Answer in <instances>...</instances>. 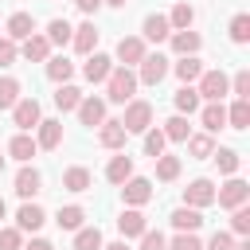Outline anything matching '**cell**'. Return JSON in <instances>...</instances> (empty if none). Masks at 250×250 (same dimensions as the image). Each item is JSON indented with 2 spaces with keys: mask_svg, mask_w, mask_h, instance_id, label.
Here are the masks:
<instances>
[{
  "mask_svg": "<svg viewBox=\"0 0 250 250\" xmlns=\"http://www.w3.org/2000/svg\"><path fill=\"white\" fill-rule=\"evenodd\" d=\"M137 86H141V82H137V74H133L129 66H113L109 78H105V98L117 102V105H125V102H133Z\"/></svg>",
  "mask_w": 250,
  "mask_h": 250,
  "instance_id": "1",
  "label": "cell"
},
{
  "mask_svg": "<svg viewBox=\"0 0 250 250\" xmlns=\"http://www.w3.org/2000/svg\"><path fill=\"white\" fill-rule=\"evenodd\" d=\"M121 129H125V133H145V129H152V105H148V102H141V98L125 102Z\"/></svg>",
  "mask_w": 250,
  "mask_h": 250,
  "instance_id": "2",
  "label": "cell"
},
{
  "mask_svg": "<svg viewBox=\"0 0 250 250\" xmlns=\"http://www.w3.org/2000/svg\"><path fill=\"white\" fill-rule=\"evenodd\" d=\"M195 94H199V98H207V102H223V98L230 94V78H227L223 70H203V74H199Z\"/></svg>",
  "mask_w": 250,
  "mask_h": 250,
  "instance_id": "3",
  "label": "cell"
},
{
  "mask_svg": "<svg viewBox=\"0 0 250 250\" xmlns=\"http://www.w3.org/2000/svg\"><path fill=\"white\" fill-rule=\"evenodd\" d=\"M246 199H250V184H246V180H238V176H230L223 188H215V203H219V207H227V211L242 207Z\"/></svg>",
  "mask_w": 250,
  "mask_h": 250,
  "instance_id": "4",
  "label": "cell"
},
{
  "mask_svg": "<svg viewBox=\"0 0 250 250\" xmlns=\"http://www.w3.org/2000/svg\"><path fill=\"white\" fill-rule=\"evenodd\" d=\"M137 66H141V70H137V82H145V86H160V82H164V74L172 70L164 55H145Z\"/></svg>",
  "mask_w": 250,
  "mask_h": 250,
  "instance_id": "5",
  "label": "cell"
},
{
  "mask_svg": "<svg viewBox=\"0 0 250 250\" xmlns=\"http://www.w3.org/2000/svg\"><path fill=\"white\" fill-rule=\"evenodd\" d=\"M12 121H16V129H20V133L35 129V125L43 121V109H39V102H35V98H20V102L12 105Z\"/></svg>",
  "mask_w": 250,
  "mask_h": 250,
  "instance_id": "6",
  "label": "cell"
},
{
  "mask_svg": "<svg viewBox=\"0 0 250 250\" xmlns=\"http://www.w3.org/2000/svg\"><path fill=\"white\" fill-rule=\"evenodd\" d=\"M215 203V184L211 180H191L188 188H184V207H195V211H203V207H211Z\"/></svg>",
  "mask_w": 250,
  "mask_h": 250,
  "instance_id": "7",
  "label": "cell"
},
{
  "mask_svg": "<svg viewBox=\"0 0 250 250\" xmlns=\"http://www.w3.org/2000/svg\"><path fill=\"white\" fill-rule=\"evenodd\" d=\"M12 191H16V195H20L23 203H31V199H35V195L43 191V176H39V172H35L31 164H23V168L16 172V188H12Z\"/></svg>",
  "mask_w": 250,
  "mask_h": 250,
  "instance_id": "8",
  "label": "cell"
},
{
  "mask_svg": "<svg viewBox=\"0 0 250 250\" xmlns=\"http://www.w3.org/2000/svg\"><path fill=\"white\" fill-rule=\"evenodd\" d=\"M121 199H125L129 207H145V203L152 199V184H148L145 176H129V180L121 184Z\"/></svg>",
  "mask_w": 250,
  "mask_h": 250,
  "instance_id": "9",
  "label": "cell"
},
{
  "mask_svg": "<svg viewBox=\"0 0 250 250\" xmlns=\"http://www.w3.org/2000/svg\"><path fill=\"white\" fill-rule=\"evenodd\" d=\"M145 55H148V51H145V39H141V35H125V39L117 43V66H129V70H133Z\"/></svg>",
  "mask_w": 250,
  "mask_h": 250,
  "instance_id": "10",
  "label": "cell"
},
{
  "mask_svg": "<svg viewBox=\"0 0 250 250\" xmlns=\"http://www.w3.org/2000/svg\"><path fill=\"white\" fill-rule=\"evenodd\" d=\"M117 230H121V238L129 242V238H141L145 230H148V219L141 215V207H129V211H121L117 215Z\"/></svg>",
  "mask_w": 250,
  "mask_h": 250,
  "instance_id": "11",
  "label": "cell"
},
{
  "mask_svg": "<svg viewBox=\"0 0 250 250\" xmlns=\"http://www.w3.org/2000/svg\"><path fill=\"white\" fill-rule=\"evenodd\" d=\"M4 31H8V39H12V43H23V39H31V35H35V20H31L27 12H12V16H8V23H4Z\"/></svg>",
  "mask_w": 250,
  "mask_h": 250,
  "instance_id": "12",
  "label": "cell"
},
{
  "mask_svg": "<svg viewBox=\"0 0 250 250\" xmlns=\"http://www.w3.org/2000/svg\"><path fill=\"white\" fill-rule=\"evenodd\" d=\"M113 66H117V62H113L109 55L94 51V55H86V66H82V74H86V82H105Z\"/></svg>",
  "mask_w": 250,
  "mask_h": 250,
  "instance_id": "13",
  "label": "cell"
},
{
  "mask_svg": "<svg viewBox=\"0 0 250 250\" xmlns=\"http://www.w3.org/2000/svg\"><path fill=\"white\" fill-rule=\"evenodd\" d=\"M35 145L47 148V152L59 148V145H62V121H55V117H51V121H39V125H35Z\"/></svg>",
  "mask_w": 250,
  "mask_h": 250,
  "instance_id": "14",
  "label": "cell"
},
{
  "mask_svg": "<svg viewBox=\"0 0 250 250\" xmlns=\"http://www.w3.org/2000/svg\"><path fill=\"white\" fill-rule=\"evenodd\" d=\"M168 219H172V227H176L180 234H195V230L203 227V211H195V207H176Z\"/></svg>",
  "mask_w": 250,
  "mask_h": 250,
  "instance_id": "15",
  "label": "cell"
},
{
  "mask_svg": "<svg viewBox=\"0 0 250 250\" xmlns=\"http://www.w3.org/2000/svg\"><path fill=\"white\" fill-rule=\"evenodd\" d=\"M98 27H94V20H86L82 27H74V35H70V43H74V51L78 55H94V47H98Z\"/></svg>",
  "mask_w": 250,
  "mask_h": 250,
  "instance_id": "16",
  "label": "cell"
},
{
  "mask_svg": "<svg viewBox=\"0 0 250 250\" xmlns=\"http://www.w3.org/2000/svg\"><path fill=\"white\" fill-rule=\"evenodd\" d=\"M20 55H23L27 62H47V59H51V43H47V35L35 31L31 39H23V43H20Z\"/></svg>",
  "mask_w": 250,
  "mask_h": 250,
  "instance_id": "17",
  "label": "cell"
},
{
  "mask_svg": "<svg viewBox=\"0 0 250 250\" xmlns=\"http://www.w3.org/2000/svg\"><path fill=\"white\" fill-rule=\"evenodd\" d=\"M125 137H129V133L121 129V121H109V117H105V121L98 125V145H102V148H125Z\"/></svg>",
  "mask_w": 250,
  "mask_h": 250,
  "instance_id": "18",
  "label": "cell"
},
{
  "mask_svg": "<svg viewBox=\"0 0 250 250\" xmlns=\"http://www.w3.org/2000/svg\"><path fill=\"white\" fill-rule=\"evenodd\" d=\"M168 43H172V51H176L180 59H184V55H199V47H203L199 31H172Z\"/></svg>",
  "mask_w": 250,
  "mask_h": 250,
  "instance_id": "19",
  "label": "cell"
},
{
  "mask_svg": "<svg viewBox=\"0 0 250 250\" xmlns=\"http://www.w3.org/2000/svg\"><path fill=\"white\" fill-rule=\"evenodd\" d=\"M78 121L90 125V129L102 125V121H105V102H102V98H82V102H78Z\"/></svg>",
  "mask_w": 250,
  "mask_h": 250,
  "instance_id": "20",
  "label": "cell"
},
{
  "mask_svg": "<svg viewBox=\"0 0 250 250\" xmlns=\"http://www.w3.org/2000/svg\"><path fill=\"white\" fill-rule=\"evenodd\" d=\"M199 121H203V129H207V133L227 129V105H223V102H207V105L199 109Z\"/></svg>",
  "mask_w": 250,
  "mask_h": 250,
  "instance_id": "21",
  "label": "cell"
},
{
  "mask_svg": "<svg viewBox=\"0 0 250 250\" xmlns=\"http://www.w3.org/2000/svg\"><path fill=\"white\" fill-rule=\"evenodd\" d=\"M35 152H39V145H35V137H27V133H16V137L8 141V156H16L20 164H31Z\"/></svg>",
  "mask_w": 250,
  "mask_h": 250,
  "instance_id": "22",
  "label": "cell"
},
{
  "mask_svg": "<svg viewBox=\"0 0 250 250\" xmlns=\"http://www.w3.org/2000/svg\"><path fill=\"white\" fill-rule=\"evenodd\" d=\"M43 223H47V211H43L39 203H23V207L16 211V227H20V230H39Z\"/></svg>",
  "mask_w": 250,
  "mask_h": 250,
  "instance_id": "23",
  "label": "cell"
},
{
  "mask_svg": "<svg viewBox=\"0 0 250 250\" xmlns=\"http://www.w3.org/2000/svg\"><path fill=\"white\" fill-rule=\"evenodd\" d=\"M145 39L148 43H164L168 35H172V27H168V16H160V12H152V16H145Z\"/></svg>",
  "mask_w": 250,
  "mask_h": 250,
  "instance_id": "24",
  "label": "cell"
},
{
  "mask_svg": "<svg viewBox=\"0 0 250 250\" xmlns=\"http://www.w3.org/2000/svg\"><path fill=\"white\" fill-rule=\"evenodd\" d=\"M172 70H176V78H180L184 86H191V82H199V74H203V62H199V55H184V59H180Z\"/></svg>",
  "mask_w": 250,
  "mask_h": 250,
  "instance_id": "25",
  "label": "cell"
},
{
  "mask_svg": "<svg viewBox=\"0 0 250 250\" xmlns=\"http://www.w3.org/2000/svg\"><path fill=\"white\" fill-rule=\"evenodd\" d=\"M129 176H133V156H125V152H121V156H113V160L105 164V180H109V184H117V188H121Z\"/></svg>",
  "mask_w": 250,
  "mask_h": 250,
  "instance_id": "26",
  "label": "cell"
},
{
  "mask_svg": "<svg viewBox=\"0 0 250 250\" xmlns=\"http://www.w3.org/2000/svg\"><path fill=\"white\" fill-rule=\"evenodd\" d=\"M90 184H94V176H90V168H82V164H74V168L62 172V188H66V191H90Z\"/></svg>",
  "mask_w": 250,
  "mask_h": 250,
  "instance_id": "27",
  "label": "cell"
},
{
  "mask_svg": "<svg viewBox=\"0 0 250 250\" xmlns=\"http://www.w3.org/2000/svg\"><path fill=\"white\" fill-rule=\"evenodd\" d=\"M191 23H195V8H191L188 0H180V4L172 8V16H168V27H172V31H191Z\"/></svg>",
  "mask_w": 250,
  "mask_h": 250,
  "instance_id": "28",
  "label": "cell"
},
{
  "mask_svg": "<svg viewBox=\"0 0 250 250\" xmlns=\"http://www.w3.org/2000/svg\"><path fill=\"white\" fill-rule=\"evenodd\" d=\"M70 74H74V62H70L66 55H59V59H47V78H51L55 86L70 82Z\"/></svg>",
  "mask_w": 250,
  "mask_h": 250,
  "instance_id": "29",
  "label": "cell"
},
{
  "mask_svg": "<svg viewBox=\"0 0 250 250\" xmlns=\"http://www.w3.org/2000/svg\"><path fill=\"white\" fill-rule=\"evenodd\" d=\"M215 152V137L211 133H195V137H188V156L191 160H207Z\"/></svg>",
  "mask_w": 250,
  "mask_h": 250,
  "instance_id": "30",
  "label": "cell"
},
{
  "mask_svg": "<svg viewBox=\"0 0 250 250\" xmlns=\"http://www.w3.org/2000/svg\"><path fill=\"white\" fill-rule=\"evenodd\" d=\"M78 102H82V90H78V86H70V82H62V86L55 90V105H59L62 113H70V109H78Z\"/></svg>",
  "mask_w": 250,
  "mask_h": 250,
  "instance_id": "31",
  "label": "cell"
},
{
  "mask_svg": "<svg viewBox=\"0 0 250 250\" xmlns=\"http://www.w3.org/2000/svg\"><path fill=\"white\" fill-rule=\"evenodd\" d=\"M227 125L230 129H246L250 125V98H234V105L227 109Z\"/></svg>",
  "mask_w": 250,
  "mask_h": 250,
  "instance_id": "32",
  "label": "cell"
},
{
  "mask_svg": "<svg viewBox=\"0 0 250 250\" xmlns=\"http://www.w3.org/2000/svg\"><path fill=\"white\" fill-rule=\"evenodd\" d=\"M160 133H164V141H188V137H191V125H188V117H184V113H176V117H168V121H164V129H160Z\"/></svg>",
  "mask_w": 250,
  "mask_h": 250,
  "instance_id": "33",
  "label": "cell"
},
{
  "mask_svg": "<svg viewBox=\"0 0 250 250\" xmlns=\"http://www.w3.org/2000/svg\"><path fill=\"white\" fill-rule=\"evenodd\" d=\"M82 219H86V211H82L78 203H70V207H59V215H55L59 230H78V227H82Z\"/></svg>",
  "mask_w": 250,
  "mask_h": 250,
  "instance_id": "34",
  "label": "cell"
},
{
  "mask_svg": "<svg viewBox=\"0 0 250 250\" xmlns=\"http://www.w3.org/2000/svg\"><path fill=\"white\" fill-rule=\"evenodd\" d=\"M102 230L98 227H78L74 230V250H102Z\"/></svg>",
  "mask_w": 250,
  "mask_h": 250,
  "instance_id": "35",
  "label": "cell"
},
{
  "mask_svg": "<svg viewBox=\"0 0 250 250\" xmlns=\"http://www.w3.org/2000/svg\"><path fill=\"white\" fill-rule=\"evenodd\" d=\"M70 35H74V27H70L66 20H51V23H47V43L66 47V43H70Z\"/></svg>",
  "mask_w": 250,
  "mask_h": 250,
  "instance_id": "36",
  "label": "cell"
},
{
  "mask_svg": "<svg viewBox=\"0 0 250 250\" xmlns=\"http://www.w3.org/2000/svg\"><path fill=\"white\" fill-rule=\"evenodd\" d=\"M199 109V94H195V86H180L176 90V113H195Z\"/></svg>",
  "mask_w": 250,
  "mask_h": 250,
  "instance_id": "37",
  "label": "cell"
},
{
  "mask_svg": "<svg viewBox=\"0 0 250 250\" xmlns=\"http://www.w3.org/2000/svg\"><path fill=\"white\" fill-rule=\"evenodd\" d=\"M211 156H215V164H219V172H223V176H234V172H238V164H242V156H238L234 148H215Z\"/></svg>",
  "mask_w": 250,
  "mask_h": 250,
  "instance_id": "38",
  "label": "cell"
},
{
  "mask_svg": "<svg viewBox=\"0 0 250 250\" xmlns=\"http://www.w3.org/2000/svg\"><path fill=\"white\" fill-rule=\"evenodd\" d=\"M176 176H180V156H168V152H160V156H156V180L172 184Z\"/></svg>",
  "mask_w": 250,
  "mask_h": 250,
  "instance_id": "39",
  "label": "cell"
},
{
  "mask_svg": "<svg viewBox=\"0 0 250 250\" xmlns=\"http://www.w3.org/2000/svg\"><path fill=\"white\" fill-rule=\"evenodd\" d=\"M227 31H230V43H238V47H242V43H250V16H246V12H238V16L230 20V27H227Z\"/></svg>",
  "mask_w": 250,
  "mask_h": 250,
  "instance_id": "40",
  "label": "cell"
},
{
  "mask_svg": "<svg viewBox=\"0 0 250 250\" xmlns=\"http://www.w3.org/2000/svg\"><path fill=\"white\" fill-rule=\"evenodd\" d=\"M20 102V82L16 78H0V109H12Z\"/></svg>",
  "mask_w": 250,
  "mask_h": 250,
  "instance_id": "41",
  "label": "cell"
},
{
  "mask_svg": "<svg viewBox=\"0 0 250 250\" xmlns=\"http://www.w3.org/2000/svg\"><path fill=\"white\" fill-rule=\"evenodd\" d=\"M230 234H250V207H234L230 211Z\"/></svg>",
  "mask_w": 250,
  "mask_h": 250,
  "instance_id": "42",
  "label": "cell"
},
{
  "mask_svg": "<svg viewBox=\"0 0 250 250\" xmlns=\"http://www.w3.org/2000/svg\"><path fill=\"white\" fill-rule=\"evenodd\" d=\"M164 145H168V141H164V133H160V129H145V152H148L152 160L164 152Z\"/></svg>",
  "mask_w": 250,
  "mask_h": 250,
  "instance_id": "43",
  "label": "cell"
},
{
  "mask_svg": "<svg viewBox=\"0 0 250 250\" xmlns=\"http://www.w3.org/2000/svg\"><path fill=\"white\" fill-rule=\"evenodd\" d=\"M0 250H23V230L20 227H4L0 230Z\"/></svg>",
  "mask_w": 250,
  "mask_h": 250,
  "instance_id": "44",
  "label": "cell"
},
{
  "mask_svg": "<svg viewBox=\"0 0 250 250\" xmlns=\"http://www.w3.org/2000/svg\"><path fill=\"white\" fill-rule=\"evenodd\" d=\"M230 94H234V98H250V70H238V74L230 78Z\"/></svg>",
  "mask_w": 250,
  "mask_h": 250,
  "instance_id": "45",
  "label": "cell"
},
{
  "mask_svg": "<svg viewBox=\"0 0 250 250\" xmlns=\"http://www.w3.org/2000/svg\"><path fill=\"white\" fill-rule=\"evenodd\" d=\"M141 250H168V238L160 230H145L141 234Z\"/></svg>",
  "mask_w": 250,
  "mask_h": 250,
  "instance_id": "46",
  "label": "cell"
},
{
  "mask_svg": "<svg viewBox=\"0 0 250 250\" xmlns=\"http://www.w3.org/2000/svg\"><path fill=\"white\" fill-rule=\"evenodd\" d=\"M203 250H234V234H230V230H215Z\"/></svg>",
  "mask_w": 250,
  "mask_h": 250,
  "instance_id": "47",
  "label": "cell"
},
{
  "mask_svg": "<svg viewBox=\"0 0 250 250\" xmlns=\"http://www.w3.org/2000/svg\"><path fill=\"white\" fill-rule=\"evenodd\" d=\"M168 250H203V242H199V234H176L168 242Z\"/></svg>",
  "mask_w": 250,
  "mask_h": 250,
  "instance_id": "48",
  "label": "cell"
},
{
  "mask_svg": "<svg viewBox=\"0 0 250 250\" xmlns=\"http://www.w3.org/2000/svg\"><path fill=\"white\" fill-rule=\"evenodd\" d=\"M16 55H20V47L4 35V39H0V66H12V62H16Z\"/></svg>",
  "mask_w": 250,
  "mask_h": 250,
  "instance_id": "49",
  "label": "cell"
},
{
  "mask_svg": "<svg viewBox=\"0 0 250 250\" xmlns=\"http://www.w3.org/2000/svg\"><path fill=\"white\" fill-rule=\"evenodd\" d=\"M74 8H78V12H86V16H94V12L102 8V0H74Z\"/></svg>",
  "mask_w": 250,
  "mask_h": 250,
  "instance_id": "50",
  "label": "cell"
},
{
  "mask_svg": "<svg viewBox=\"0 0 250 250\" xmlns=\"http://www.w3.org/2000/svg\"><path fill=\"white\" fill-rule=\"evenodd\" d=\"M23 250H55V246H51V242H47V238H31V242H27V246H23Z\"/></svg>",
  "mask_w": 250,
  "mask_h": 250,
  "instance_id": "51",
  "label": "cell"
},
{
  "mask_svg": "<svg viewBox=\"0 0 250 250\" xmlns=\"http://www.w3.org/2000/svg\"><path fill=\"white\" fill-rule=\"evenodd\" d=\"M102 250H129V242L121 238V242H109V246H102Z\"/></svg>",
  "mask_w": 250,
  "mask_h": 250,
  "instance_id": "52",
  "label": "cell"
},
{
  "mask_svg": "<svg viewBox=\"0 0 250 250\" xmlns=\"http://www.w3.org/2000/svg\"><path fill=\"white\" fill-rule=\"evenodd\" d=\"M102 4H109V8H125L129 0H102Z\"/></svg>",
  "mask_w": 250,
  "mask_h": 250,
  "instance_id": "53",
  "label": "cell"
},
{
  "mask_svg": "<svg viewBox=\"0 0 250 250\" xmlns=\"http://www.w3.org/2000/svg\"><path fill=\"white\" fill-rule=\"evenodd\" d=\"M234 250H250V242H234Z\"/></svg>",
  "mask_w": 250,
  "mask_h": 250,
  "instance_id": "54",
  "label": "cell"
},
{
  "mask_svg": "<svg viewBox=\"0 0 250 250\" xmlns=\"http://www.w3.org/2000/svg\"><path fill=\"white\" fill-rule=\"evenodd\" d=\"M4 215H8V203H4V199H0V219H4Z\"/></svg>",
  "mask_w": 250,
  "mask_h": 250,
  "instance_id": "55",
  "label": "cell"
},
{
  "mask_svg": "<svg viewBox=\"0 0 250 250\" xmlns=\"http://www.w3.org/2000/svg\"><path fill=\"white\" fill-rule=\"evenodd\" d=\"M0 172H4V156H0Z\"/></svg>",
  "mask_w": 250,
  "mask_h": 250,
  "instance_id": "56",
  "label": "cell"
}]
</instances>
